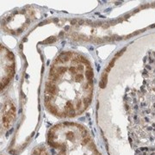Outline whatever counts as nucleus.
<instances>
[{
    "instance_id": "obj_1",
    "label": "nucleus",
    "mask_w": 155,
    "mask_h": 155,
    "mask_svg": "<svg viewBox=\"0 0 155 155\" xmlns=\"http://www.w3.org/2000/svg\"><path fill=\"white\" fill-rule=\"evenodd\" d=\"M46 90H47L48 92H49L50 94L52 95L55 94L56 91H57L56 86L54 84H52V82H47L46 83Z\"/></svg>"
},
{
    "instance_id": "obj_10",
    "label": "nucleus",
    "mask_w": 155,
    "mask_h": 155,
    "mask_svg": "<svg viewBox=\"0 0 155 155\" xmlns=\"http://www.w3.org/2000/svg\"><path fill=\"white\" fill-rule=\"evenodd\" d=\"M71 24L72 25H75V24H78V20L77 19H73L71 21Z\"/></svg>"
},
{
    "instance_id": "obj_13",
    "label": "nucleus",
    "mask_w": 155,
    "mask_h": 155,
    "mask_svg": "<svg viewBox=\"0 0 155 155\" xmlns=\"http://www.w3.org/2000/svg\"><path fill=\"white\" fill-rule=\"evenodd\" d=\"M65 29H66V30H68V29H69V27L67 26V27H66V28H65Z\"/></svg>"
},
{
    "instance_id": "obj_2",
    "label": "nucleus",
    "mask_w": 155,
    "mask_h": 155,
    "mask_svg": "<svg viewBox=\"0 0 155 155\" xmlns=\"http://www.w3.org/2000/svg\"><path fill=\"white\" fill-rule=\"evenodd\" d=\"M107 77H108V72H105L102 75V78H101V81L99 83L100 87L102 89L105 88L106 84H107Z\"/></svg>"
},
{
    "instance_id": "obj_5",
    "label": "nucleus",
    "mask_w": 155,
    "mask_h": 155,
    "mask_svg": "<svg viewBox=\"0 0 155 155\" xmlns=\"http://www.w3.org/2000/svg\"><path fill=\"white\" fill-rule=\"evenodd\" d=\"M57 70V73H58V75L60 76V75H61V74H63L64 72H66V68L65 67H59L58 69H56Z\"/></svg>"
},
{
    "instance_id": "obj_9",
    "label": "nucleus",
    "mask_w": 155,
    "mask_h": 155,
    "mask_svg": "<svg viewBox=\"0 0 155 155\" xmlns=\"http://www.w3.org/2000/svg\"><path fill=\"white\" fill-rule=\"evenodd\" d=\"M70 71L72 72H73V73H76V72H77V68L74 67H70Z\"/></svg>"
},
{
    "instance_id": "obj_6",
    "label": "nucleus",
    "mask_w": 155,
    "mask_h": 155,
    "mask_svg": "<svg viewBox=\"0 0 155 155\" xmlns=\"http://www.w3.org/2000/svg\"><path fill=\"white\" fill-rule=\"evenodd\" d=\"M82 75L81 74H79V73H78V74H76V76H75V78H76V80L77 81H79V80H81L82 79Z\"/></svg>"
},
{
    "instance_id": "obj_3",
    "label": "nucleus",
    "mask_w": 155,
    "mask_h": 155,
    "mask_svg": "<svg viewBox=\"0 0 155 155\" xmlns=\"http://www.w3.org/2000/svg\"><path fill=\"white\" fill-rule=\"evenodd\" d=\"M85 76H86V78L88 79L89 81H90V80H92V78H93V72H92V70H91V66H88V70H86V72H85Z\"/></svg>"
},
{
    "instance_id": "obj_11",
    "label": "nucleus",
    "mask_w": 155,
    "mask_h": 155,
    "mask_svg": "<svg viewBox=\"0 0 155 155\" xmlns=\"http://www.w3.org/2000/svg\"><path fill=\"white\" fill-rule=\"evenodd\" d=\"M76 108H77V109L81 108V102H77V104H76Z\"/></svg>"
},
{
    "instance_id": "obj_7",
    "label": "nucleus",
    "mask_w": 155,
    "mask_h": 155,
    "mask_svg": "<svg viewBox=\"0 0 155 155\" xmlns=\"http://www.w3.org/2000/svg\"><path fill=\"white\" fill-rule=\"evenodd\" d=\"M7 56H8V58H9L10 60H12V61H13V59H14V55H13V54H12L11 52H8V54H7Z\"/></svg>"
},
{
    "instance_id": "obj_8",
    "label": "nucleus",
    "mask_w": 155,
    "mask_h": 155,
    "mask_svg": "<svg viewBox=\"0 0 155 155\" xmlns=\"http://www.w3.org/2000/svg\"><path fill=\"white\" fill-rule=\"evenodd\" d=\"M85 23V20H84V19H79V20H78V24H79V25H83Z\"/></svg>"
},
{
    "instance_id": "obj_12",
    "label": "nucleus",
    "mask_w": 155,
    "mask_h": 155,
    "mask_svg": "<svg viewBox=\"0 0 155 155\" xmlns=\"http://www.w3.org/2000/svg\"><path fill=\"white\" fill-rule=\"evenodd\" d=\"M22 28H19V29L17 30V34L22 33Z\"/></svg>"
},
{
    "instance_id": "obj_4",
    "label": "nucleus",
    "mask_w": 155,
    "mask_h": 155,
    "mask_svg": "<svg viewBox=\"0 0 155 155\" xmlns=\"http://www.w3.org/2000/svg\"><path fill=\"white\" fill-rule=\"evenodd\" d=\"M56 41V38L52 36V37H49L48 38L47 40H45L44 41H42V43H45V44H50V43H54Z\"/></svg>"
}]
</instances>
